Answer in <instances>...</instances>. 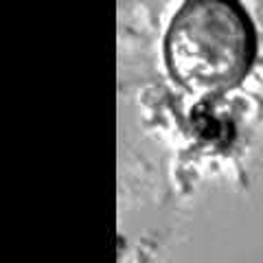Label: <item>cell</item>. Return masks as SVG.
Here are the masks:
<instances>
[{"instance_id":"6da1fadb","label":"cell","mask_w":263,"mask_h":263,"mask_svg":"<svg viewBox=\"0 0 263 263\" xmlns=\"http://www.w3.org/2000/svg\"><path fill=\"white\" fill-rule=\"evenodd\" d=\"M257 55V33L239 3L189 0L164 35V62L180 86L217 95L241 84Z\"/></svg>"}]
</instances>
